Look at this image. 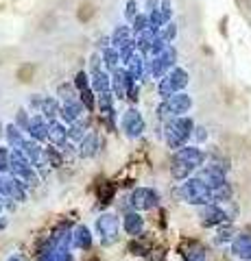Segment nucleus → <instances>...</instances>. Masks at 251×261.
Masks as SVG:
<instances>
[{"label":"nucleus","mask_w":251,"mask_h":261,"mask_svg":"<svg viewBox=\"0 0 251 261\" xmlns=\"http://www.w3.org/2000/svg\"><path fill=\"white\" fill-rule=\"evenodd\" d=\"M7 261H22V259H20L18 255H11V257H9V259H7Z\"/></svg>","instance_id":"c03bdc74"},{"label":"nucleus","mask_w":251,"mask_h":261,"mask_svg":"<svg viewBox=\"0 0 251 261\" xmlns=\"http://www.w3.org/2000/svg\"><path fill=\"white\" fill-rule=\"evenodd\" d=\"M103 61H105V65H107L111 72H114V70L120 68V53L116 50L114 46H107V48L103 50Z\"/></svg>","instance_id":"bb28decb"},{"label":"nucleus","mask_w":251,"mask_h":261,"mask_svg":"<svg viewBox=\"0 0 251 261\" xmlns=\"http://www.w3.org/2000/svg\"><path fill=\"white\" fill-rule=\"evenodd\" d=\"M159 202V194L153 190V187H135L129 196V205H131L135 211H149L155 209Z\"/></svg>","instance_id":"6e6552de"},{"label":"nucleus","mask_w":251,"mask_h":261,"mask_svg":"<svg viewBox=\"0 0 251 261\" xmlns=\"http://www.w3.org/2000/svg\"><path fill=\"white\" fill-rule=\"evenodd\" d=\"M159 11H162V18H164L166 24L171 22V18H173V5H171V0H162Z\"/></svg>","instance_id":"4c0bfd02"},{"label":"nucleus","mask_w":251,"mask_h":261,"mask_svg":"<svg viewBox=\"0 0 251 261\" xmlns=\"http://www.w3.org/2000/svg\"><path fill=\"white\" fill-rule=\"evenodd\" d=\"M48 126H51V122H46L44 116H33L31 122H29L27 133L31 135V140L44 142V140H48Z\"/></svg>","instance_id":"4468645a"},{"label":"nucleus","mask_w":251,"mask_h":261,"mask_svg":"<svg viewBox=\"0 0 251 261\" xmlns=\"http://www.w3.org/2000/svg\"><path fill=\"white\" fill-rule=\"evenodd\" d=\"M194 135H197V140H206V137H208V133H206L203 126H197V128H194Z\"/></svg>","instance_id":"37998d69"},{"label":"nucleus","mask_w":251,"mask_h":261,"mask_svg":"<svg viewBox=\"0 0 251 261\" xmlns=\"http://www.w3.org/2000/svg\"><path fill=\"white\" fill-rule=\"evenodd\" d=\"M120 226H123V222L114 214H103L96 218V235L101 238L103 246H111V244L118 242Z\"/></svg>","instance_id":"423d86ee"},{"label":"nucleus","mask_w":251,"mask_h":261,"mask_svg":"<svg viewBox=\"0 0 251 261\" xmlns=\"http://www.w3.org/2000/svg\"><path fill=\"white\" fill-rule=\"evenodd\" d=\"M133 29L131 27H125V24H120V27L114 29L111 33V46L116 48V50H123L127 46H133Z\"/></svg>","instance_id":"ddd939ff"},{"label":"nucleus","mask_w":251,"mask_h":261,"mask_svg":"<svg viewBox=\"0 0 251 261\" xmlns=\"http://www.w3.org/2000/svg\"><path fill=\"white\" fill-rule=\"evenodd\" d=\"M59 146H48V148H44V159H46V166H53V168H59L63 163V154L61 150H57Z\"/></svg>","instance_id":"a878e982"},{"label":"nucleus","mask_w":251,"mask_h":261,"mask_svg":"<svg viewBox=\"0 0 251 261\" xmlns=\"http://www.w3.org/2000/svg\"><path fill=\"white\" fill-rule=\"evenodd\" d=\"M232 252L242 261H251V233H238L232 240Z\"/></svg>","instance_id":"f8f14e48"},{"label":"nucleus","mask_w":251,"mask_h":261,"mask_svg":"<svg viewBox=\"0 0 251 261\" xmlns=\"http://www.w3.org/2000/svg\"><path fill=\"white\" fill-rule=\"evenodd\" d=\"M114 100H116L114 92H103V94L96 96V105H99L101 113L109 120H111V116H114Z\"/></svg>","instance_id":"4be33fe9"},{"label":"nucleus","mask_w":251,"mask_h":261,"mask_svg":"<svg viewBox=\"0 0 251 261\" xmlns=\"http://www.w3.org/2000/svg\"><path fill=\"white\" fill-rule=\"evenodd\" d=\"M138 94H140V89H138V85L133 83L131 87H129V92H127V98H131V100L135 102V100H138Z\"/></svg>","instance_id":"79ce46f5"},{"label":"nucleus","mask_w":251,"mask_h":261,"mask_svg":"<svg viewBox=\"0 0 251 261\" xmlns=\"http://www.w3.org/2000/svg\"><path fill=\"white\" fill-rule=\"evenodd\" d=\"M111 196H114V190L107 185V187H105V192L101 194V202H103V205H107V202L111 200Z\"/></svg>","instance_id":"a19ab883"},{"label":"nucleus","mask_w":251,"mask_h":261,"mask_svg":"<svg viewBox=\"0 0 251 261\" xmlns=\"http://www.w3.org/2000/svg\"><path fill=\"white\" fill-rule=\"evenodd\" d=\"M188 72H186L184 68H179V65H175V68L168 72V74L164 79H159V85H157V94L162 96V100H166V98H171L175 94H179L181 89L188 85Z\"/></svg>","instance_id":"39448f33"},{"label":"nucleus","mask_w":251,"mask_h":261,"mask_svg":"<svg viewBox=\"0 0 251 261\" xmlns=\"http://www.w3.org/2000/svg\"><path fill=\"white\" fill-rule=\"evenodd\" d=\"M59 111H61L59 102L55 100V98H46L44 96V102H42V109H39V113H42L48 122H55V118L59 116Z\"/></svg>","instance_id":"393cba45"},{"label":"nucleus","mask_w":251,"mask_h":261,"mask_svg":"<svg viewBox=\"0 0 251 261\" xmlns=\"http://www.w3.org/2000/svg\"><path fill=\"white\" fill-rule=\"evenodd\" d=\"M79 100L85 107V111H94L96 109V92H94L92 87H87V89H83V92H79Z\"/></svg>","instance_id":"c85d7f7f"},{"label":"nucleus","mask_w":251,"mask_h":261,"mask_svg":"<svg viewBox=\"0 0 251 261\" xmlns=\"http://www.w3.org/2000/svg\"><path fill=\"white\" fill-rule=\"evenodd\" d=\"M138 15H140V11H138V3H135V0H129V3H127V9H125V18H127L129 22H133Z\"/></svg>","instance_id":"e433bc0d"},{"label":"nucleus","mask_w":251,"mask_h":261,"mask_svg":"<svg viewBox=\"0 0 251 261\" xmlns=\"http://www.w3.org/2000/svg\"><path fill=\"white\" fill-rule=\"evenodd\" d=\"M96 150H99V135L96 133H87L83 140L79 142V157H83V159H87V157H94L96 154Z\"/></svg>","instance_id":"6ab92c4d"},{"label":"nucleus","mask_w":251,"mask_h":261,"mask_svg":"<svg viewBox=\"0 0 251 261\" xmlns=\"http://www.w3.org/2000/svg\"><path fill=\"white\" fill-rule=\"evenodd\" d=\"M5 135H7V142H9L11 148H24V144H27V137L22 135V130L18 124H7L5 126Z\"/></svg>","instance_id":"412c9836"},{"label":"nucleus","mask_w":251,"mask_h":261,"mask_svg":"<svg viewBox=\"0 0 251 261\" xmlns=\"http://www.w3.org/2000/svg\"><path fill=\"white\" fill-rule=\"evenodd\" d=\"M236 231H234V226L232 224H227V226H221V231H218V238H216V242H232L234 238H236Z\"/></svg>","instance_id":"c9c22d12"},{"label":"nucleus","mask_w":251,"mask_h":261,"mask_svg":"<svg viewBox=\"0 0 251 261\" xmlns=\"http://www.w3.org/2000/svg\"><path fill=\"white\" fill-rule=\"evenodd\" d=\"M92 89L96 92V96L103 92H111V79L107 76V72H94L92 74Z\"/></svg>","instance_id":"b1692460"},{"label":"nucleus","mask_w":251,"mask_h":261,"mask_svg":"<svg viewBox=\"0 0 251 261\" xmlns=\"http://www.w3.org/2000/svg\"><path fill=\"white\" fill-rule=\"evenodd\" d=\"M227 211H225L223 207H218L216 202H212V205H203L199 207V222L203 224L206 228H212V226H221L227 222Z\"/></svg>","instance_id":"9d476101"},{"label":"nucleus","mask_w":251,"mask_h":261,"mask_svg":"<svg viewBox=\"0 0 251 261\" xmlns=\"http://www.w3.org/2000/svg\"><path fill=\"white\" fill-rule=\"evenodd\" d=\"M75 83H61L59 87H57V96L61 98L63 102H75V100H79V96H77V92H75Z\"/></svg>","instance_id":"cd10ccee"},{"label":"nucleus","mask_w":251,"mask_h":261,"mask_svg":"<svg viewBox=\"0 0 251 261\" xmlns=\"http://www.w3.org/2000/svg\"><path fill=\"white\" fill-rule=\"evenodd\" d=\"M135 83V81L129 76V72L125 68H118L114 70V74H111V92H114V96L118 98H127V92H129V87H131Z\"/></svg>","instance_id":"9b49d317"},{"label":"nucleus","mask_w":251,"mask_h":261,"mask_svg":"<svg viewBox=\"0 0 251 261\" xmlns=\"http://www.w3.org/2000/svg\"><path fill=\"white\" fill-rule=\"evenodd\" d=\"M175 61H177V50L173 46H166V50L162 55L151 57L147 61V74L155 79H164L175 68Z\"/></svg>","instance_id":"0eeeda50"},{"label":"nucleus","mask_w":251,"mask_h":261,"mask_svg":"<svg viewBox=\"0 0 251 261\" xmlns=\"http://www.w3.org/2000/svg\"><path fill=\"white\" fill-rule=\"evenodd\" d=\"M206 163V152L199 146H184V148L175 150L173 161H171V174L177 181H186L190 178L194 170L203 168Z\"/></svg>","instance_id":"f257e3e1"},{"label":"nucleus","mask_w":251,"mask_h":261,"mask_svg":"<svg viewBox=\"0 0 251 261\" xmlns=\"http://www.w3.org/2000/svg\"><path fill=\"white\" fill-rule=\"evenodd\" d=\"M75 87L79 89V92H83V89H87V87H92V79L87 76V72L85 70H81V72H77V76H75Z\"/></svg>","instance_id":"473e14b6"},{"label":"nucleus","mask_w":251,"mask_h":261,"mask_svg":"<svg viewBox=\"0 0 251 261\" xmlns=\"http://www.w3.org/2000/svg\"><path fill=\"white\" fill-rule=\"evenodd\" d=\"M159 35H162V39H164L166 44H171L173 39L177 37V24H175V22H168V24H164V29L159 31Z\"/></svg>","instance_id":"72a5a7b5"},{"label":"nucleus","mask_w":251,"mask_h":261,"mask_svg":"<svg viewBox=\"0 0 251 261\" xmlns=\"http://www.w3.org/2000/svg\"><path fill=\"white\" fill-rule=\"evenodd\" d=\"M0 211H3V198H0Z\"/></svg>","instance_id":"a18cd8bd"},{"label":"nucleus","mask_w":251,"mask_h":261,"mask_svg":"<svg viewBox=\"0 0 251 261\" xmlns=\"http://www.w3.org/2000/svg\"><path fill=\"white\" fill-rule=\"evenodd\" d=\"M120 126L127 133V137H140L144 133V128H147V122H144L142 113L138 111L135 107L127 109L123 113V120H120Z\"/></svg>","instance_id":"1a4fd4ad"},{"label":"nucleus","mask_w":251,"mask_h":261,"mask_svg":"<svg viewBox=\"0 0 251 261\" xmlns=\"http://www.w3.org/2000/svg\"><path fill=\"white\" fill-rule=\"evenodd\" d=\"M72 244H75L79 250H90L92 248V233H90V228L83 226V224H79L75 231H72Z\"/></svg>","instance_id":"a211bd4d"},{"label":"nucleus","mask_w":251,"mask_h":261,"mask_svg":"<svg viewBox=\"0 0 251 261\" xmlns=\"http://www.w3.org/2000/svg\"><path fill=\"white\" fill-rule=\"evenodd\" d=\"M29 122H31V118L27 116V111L20 109V111H18V118H15V124H18L22 130H27V128H29Z\"/></svg>","instance_id":"58836bf2"},{"label":"nucleus","mask_w":251,"mask_h":261,"mask_svg":"<svg viewBox=\"0 0 251 261\" xmlns=\"http://www.w3.org/2000/svg\"><path fill=\"white\" fill-rule=\"evenodd\" d=\"M123 228L127 235H131V238H138V235H142L144 231V218L138 214V211H129V214H125L123 218Z\"/></svg>","instance_id":"dca6fc26"},{"label":"nucleus","mask_w":251,"mask_h":261,"mask_svg":"<svg viewBox=\"0 0 251 261\" xmlns=\"http://www.w3.org/2000/svg\"><path fill=\"white\" fill-rule=\"evenodd\" d=\"M0 196H9V178L0 174Z\"/></svg>","instance_id":"ea45409f"},{"label":"nucleus","mask_w":251,"mask_h":261,"mask_svg":"<svg viewBox=\"0 0 251 261\" xmlns=\"http://www.w3.org/2000/svg\"><path fill=\"white\" fill-rule=\"evenodd\" d=\"M83 105L81 100H75V102H63L61 105V111H59V118L63 120V124H75V122L81 118V113H83Z\"/></svg>","instance_id":"f3484780"},{"label":"nucleus","mask_w":251,"mask_h":261,"mask_svg":"<svg viewBox=\"0 0 251 261\" xmlns=\"http://www.w3.org/2000/svg\"><path fill=\"white\" fill-rule=\"evenodd\" d=\"M9 170H11V150L0 146V174L9 172Z\"/></svg>","instance_id":"7c9ffc66"},{"label":"nucleus","mask_w":251,"mask_h":261,"mask_svg":"<svg viewBox=\"0 0 251 261\" xmlns=\"http://www.w3.org/2000/svg\"><path fill=\"white\" fill-rule=\"evenodd\" d=\"M131 29H133L135 35H140V33H144V31H149V13H140V15H138V18L131 22Z\"/></svg>","instance_id":"c756f323"},{"label":"nucleus","mask_w":251,"mask_h":261,"mask_svg":"<svg viewBox=\"0 0 251 261\" xmlns=\"http://www.w3.org/2000/svg\"><path fill=\"white\" fill-rule=\"evenodd\" d=\"M186 261H208V255L201 246H192L188 252H186Z\"/></svg>","instance_id":"f704fd0d"},{"label":"nucleus","mask_w":251,"mask_h":261,"mask_svg":"<svg viewBox=\"0 0 251 261\" xmlns=\"http://www.w3.org/2000/svg\"><path fill=\"white\" fill-rule=\"evenodd\" d=\"M68 140H70V135H68L66 124H61L57 120L51 122V126H48V142L53 146H59V148H66Z\"/></svg>","instance_id":"2eb2a0df"},{"label":"nucleus","mask_w":251,"mask_h":261,"mask_svg":"<svg viewBox=\"0 0 251 261\" xmlns=\"http://www.w3.org/2000/svg\"><path fill=\"white\" fill-rule=\"evenodd\" d=\"M190 109H192V96L179 92V94L166 98V100H162L157 105V118L168 122V120H173V118L186 116Z\"/></svg>","instance_id":"20e7f679"},{"label":"nucleus","mask_w":251,"mask_h":261,"mask_svg":"<svg viewBox=\"0 0 251 261\" xmlns=\"http://www.w3.org/2000/svg\"><path fill=\"white\" fill-rule=\"evenodd\" d=\"M127 72L133 81H140L142 76H147V61H144V55L135 53L133 59L127 63Z\"/></svg>","instance_id":"aec40b11"},{"label":"nucleus","mask_w":251,"mask_h":261,"mask_svg":"<svg viewBox=\"0 0 251 261\" xmlns=\"http://www.w3.org/2000/svg\"><path fill=\"white\" fill-rule=\"evenodd\" d=\"M194 120L188 116H179V118H173L164 124V140L166 146L173 150H179L184 146H188V140L194 135Z\"/></svg>","instance_id":"7ed1b4c3"},{"label":"nucleus","mask_w":251,"mask_h":261,"mask_svg":"<svg viewBox=\"0 0 251 261\" xmlns=\"http://www.w3.org/2000/svg\"><path fill=\"white\" fill-rule=\"evenodd\" d=\"M68 135H70V140L81 142V140H83V137H85L87 133H85V126H83V124H81V122L77 120L75 124H70V128H68Z\"/></svg>","instance_id":"2f4dec72"},{"label":"nucleus","mask_w":251,"mask_h":261,"mask_svg":"<svg viewBox=\"0 0 251 261\" xmlns=\"http://www.w3.org/2000/svg\"><path fill=\"white\" fill-rule=\"evenodd\" d=\"M175 196L188 205H197V207H203V205H212L214 202V192L201 181L199 176H190L175 190Z\"/></svg>","instance_id":"f03ea898"},{"label":"nucleus","mask_w":251,"mask_h":261,"mask_svg":"<svg viewBox=\"0 0 251 261\" xmlns=\"http://www.w3.org/2000/svg\"><path fill=\"white\" fill-rule=\"evenodd\" d=\"M27 183L18 176H9V198L13 200H27Z\"/></svg>","instance_id":"5701e85b"}]
</instances>
